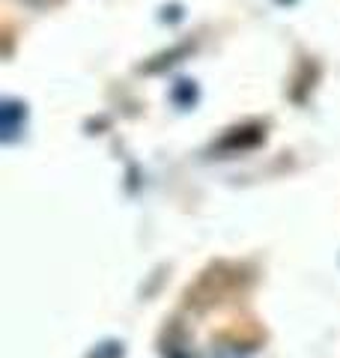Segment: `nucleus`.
Here are the masks:
<instances>
[{
	"mask_svg": "<svg viewBox=\"0 0 340 358\" xmlns=\"http://www.w3.org/2000/svg\"><path fill=\"white\" fill-rule=\"evenodd\" d=\"M15 114H18V105L6 102V108H3V138H6V141H13V138H15V131H18V120H15Z\"/></svg>",
	"mask_w": 340,
	"mask_h": 358,
	"instance_id": "nucleus-1",
	"label": "nucleus"
}]
</instances>
